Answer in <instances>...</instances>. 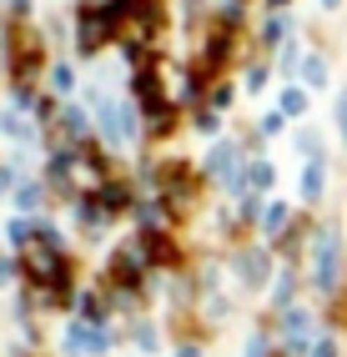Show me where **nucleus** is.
Segmentation results:
<instances>
[{
	"label": "nucleus",
	"instance_id": "obj_3",
	"mask_svg": "<svg viewBox=\"0 0 347 357\" xmlns=\"http://www.w3.org/2000/svg\"><path fill=\"white\" fill-rule=\"evenodd\" d=\"M337 116H342V131H347V106H342V111H337Z\"/></svg>",
	"mask_w": 347,
	"mask_h": 357
},
{
	"label": "nucleus",
	"instance_id": "obj_2",
	"mask_svg": "<svg viewBox=\"0 0 347 357\" xmlns=\"http://www.w3.org/2000/svg\"><path fill=\"white\" fill-rule=\"evenodd\" d=\"M31 272H36V277H51V272H56V252H36V257H31Z\"/></svg>",
	"mask_w": 347,
	"mask_h": 357
},
{
	"label": "nucleus",
	"instance_id": "obj_1",
	"mask_svg": "<svg viewBox=\"0 0 347 357\" xmlns=\"http://www.w3.org/2000/svg\"><path fill=\"white\" fill-rule=\"evenodd\" d=\"M111 20H116L111 10H106V15H86V20H81V45H86V51H96V45L111 36Z\"/></svg>",
	"mask_w": 347,
	"mask_h": 357
}]
</instances>
